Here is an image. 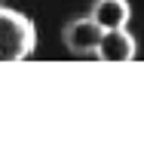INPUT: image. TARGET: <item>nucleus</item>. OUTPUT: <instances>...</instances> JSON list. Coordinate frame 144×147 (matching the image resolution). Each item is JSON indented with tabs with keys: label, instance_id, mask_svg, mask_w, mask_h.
Here are the masks:
<instances>
[{
	"label": "nucleus",
	"instance_id": "nucleus-1",
	"mask_svg": "<svg viewBox=\"0 0 144 147\" xmlns=\"http://www.w3.org/2000/svg\"><path fill=\"white\" fill-rule=\"evenodd\" d=\"M37 46L34 22L18 9L0 6V61H22Z\"/></svg>",
	"mask_w": 144,
	"mask_h": 147
},
{
	"label": "nucleus",
	"instance_id": "nucleus-2",
	"mask_svg": "<svg viewBox=\"0 0 144 147\" xmlns=\"http://www.w3.org/2000/svg\"><path fill=\"white\" fill-rule=\"evenodd\" d=\"M101 34H104V31H101L89 16H83V18H71V22L64 25L62 40H64V49L71 55H95V49H98V43H101Z\"/></svg>",
	"mask_w": 144,
	"mask_h": 147
},
{
	"label": "nucleus",
	"instance_id": "nucleus-3",
	"mask_svg": "<svg viewBox=\"0 0 144 147\" xmlns=\"http://www.w3.org/2000/svg\"><path fill=\"white\" fill-rule=\"evenodd\" d=\"M135 52H138L135 37L129 34L126 28H114V31H104L101 34L95 58H101V61H132Z\"/></svg>",
	"mask_w": 144,
	"mask_h": 147
},
{
	"label": "nucleus",
	"instance_id": "nucleus-4",
	"mask_svg": "<svg viewBox=\"0 0 144 147\" xmlns=\"http://www.w3.org/2000/svg\"><path fill=\"white\" fill-rule=\"evenodd\" d=\"M89 18L101 31H114V28H126L132 18V6L129 0H92Z\"/></svg>",
	"mask_w": 144,
	"mask_h": 147
}]
</instances>
